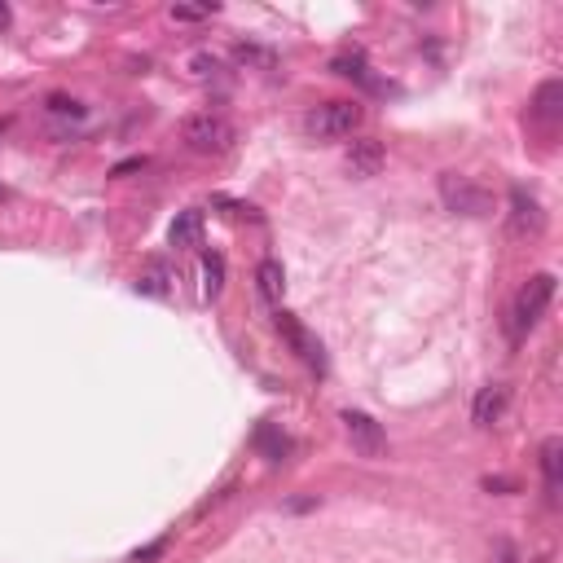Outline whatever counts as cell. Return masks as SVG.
<instances>
[{"label": "cell", "instance_id": "7a4b0ae2", "mask_svg": "<svg viewBox=\"0 0 563 563\" xmlns=\"http://www.w3.org/2000/svg\"><path fill=\"white\" fill-rule=\"evenodd\" d=\"M550 300H555V273H533V278L520 286L515 308H511V330L515 335H524V330H533L537 322H542Z\"/></svg>", "mask_w": 563, "mask_h": 563}, {"label": "cell", "instance_id": "ac0fdd59", "mask_svg": "<svg viewBox=\"0 0 563 563\" xmlns=\"http://www.w3.org/2000/svg\"><path fill=\"white\" fill-rule=\"evenodd\" d=\"M49 115H58V119H84V106L75 102V97L53 93V97H49Z\"/></svg>", "mask_w": 563, "mask_h": 563}, {"label": "cell", "instance_id": "ba28073f", "mask_svg": "<svg viewBox=\"0 0 563 563\" xmlns=\"http://www.w3.org/2000/svg\"><path fill=\"white\" fill-rule=\"evenodd\" d=\"M344 163H348V172H352V176H374V172L383 168V141H374V137H357V141L348 146Z\"/></svg>", "mask_w": 563, "mask_h": 563}, {"label": "cell", "instance_id": "4fadbf2b", "mask_svg": "<svg viewBox=\"0 0 563 563\" xmlns=\"http://www.w3.org/2000/svg\"><path fill=\"white\" fill-rule=\"evenodd\" d=\"M168 291H172V269L163 260H150L146 269H141V278H137V295H154V300H163Z\"/></svg>", "mask_w": 563, "mask_h": 563}, {"label": "cell", "instance_id": "7402d4cb", "mask_svg": "<svg viewBox=\"0 0 563 563\" xmlns=\"http://www.w3.org/2000/svg\"><path fill=\"white\" fill-rule=\"evenodd\" d=\"M0 27H9V5H0Z\"/></svg>", "mask_w": 563, "mask_h": 563}, {"label": "cell", "instance_id": "2e32d148", "mask_svg": "<svg viewBox=\"0 0 563 563\" xmlns=\"http://www.w3.org/2000/svg\"><path fill=\"white\" fill-rule=\"evenodd\" d=\"M256 445L264 449V454H269V462H282L286 458V449H291V440H286L278 427H269V423H260L256 427Z\"/></svg>", "mask_w": 563, "mask_h": 563}, {"label": "cell", "instance_id": "603a6c76", "mask_svg": "<svg viewBox=\"0 0 563 563\" xmlns=\"http://www.w3.org/2000/svg\"><path fill=\"white\" fill-rule=\"evenodd\" d=\"M5 198H9V185H0V203H5Z\"/></svg>", "mask_w": 563, "mask_h": 563}, {"label": "cell", "instance_id": "5b68a950", "mask_svg": "<svg viewBox=\"0 0 563 563\" xmlns=\"http://www.w3.org/2000/svg\"><path fill=\"white\" fill-rule=\"evenodd\" d=\"M273 322H278V335L295 348V357H300L304 366H313V370H322V366H326L322 344H317V339L308 335V326L300 322V317H295V313H282V308H278V317H273Z\"/></svg>", "mask_w": 563, "mask_h": 563}, {"label": "cell", "instance_id": "52a82bcc", "mask_svg": "<svg viewBox=\"0 0 563 563\" xmlns=\"http://www.w3.org/2000/svg\"><path fill=\"white\" fill-rule=\"evenodd\" d=\"M542 229H546L542 203H537L524 185H515V190H511V234L515 238H537Z\"/></svg>", "mask_w": 563, "mask_h": 563}, {"label": "cell", "instance_id": "44dd1931", "mask_svg": "<svg viewBox=\"0 0 563 563\" xmlns=\"http://www.w3.org/2000/svg\"><path fill=\"white\" fill-rule=\"evenodd\" d=\"M172 18H176V22H198V18H207V9H190V5H172Z\"/></svg>", "mask_w": 563, "mask_h": 563}, {"label": "cell", "instance_id": "8992f818", "mask_svg": "<svg viewBox=\"0 0 563 563\" xmlns=\"http://www.w3.org/2000/svg\"><path fill=\"white\" fill-rule=\"evenodd\" d=\"M344 432H348L352 449H357L361 458H379L383 449H388V436H383V427L374 423L370 414H361V410H344Z\"/></svg>", "mask_w": 563, "mask_h": 563}, {"label": "cell", "instance_id": "7c38bea8", "mask_svg": "<svg viewBox=\"0 0 563 563\" xmlns=\"http://www.w3.org/2000/svg\"><path fill=\"white\" fill-rule=\"evenodd\" d=\"M256 291H260V300L282 304L286 273H282V264H278V260H260V269H256Z\"/></svg>", "mask_w": 563, "mask_h": 563}, {"label": "cell", "instance_id": "277c9868", "mask_svg": "<svg viewBox=\"0 0 563 563\" xmlns=\"http://www.w3.org/2000/svg\"><path fill=\"white\" fill-rule=\"evenodd\" d=\"M440 203L458 216H493V194L471 181V176H458V172L440 176Z\"/></svg>", "mask_w": 563, "mask_h": 563}, {"label": "cell", "instance_id": "6da1fadb", "mask_svg": "<svg viewBox=\"0 0 563 563\" xmlns=\"http://www.w3.org/2000/svg\"><path fill=\"white\" fill-rule=\"evenodd\" d=\"M181 141L194 154H225L238 141V128L229 124L225 115H212V110H207V115H190V119H185V124H181Z\"/></svg>", "mask_w": 563, "mask_h": 563}, {"label": "cell", "instance_id": "e0dca14e", "mask_svg": "<svg viewBox=\"0 0 563 563\" xmlns=\"http://www.w3.org/2000/svg\"><path fill=\"white\" fill-rule=\"evenodd\" d=\"M330 71L344 75V80H361V84L370 80V75H366V58H361V53H339V58L330 62Z\"/></svg>", "mask_w": 563, "mask_h": 563}, {"label": "cell", "instance_id": "8fae6325", "mask_svg": "<svg viewBox=\"0 0 563 563\" xmlns=\"http://www.w3.org/2000/svg\"><path fill=\"white\" fill-rule=\"evenodd\" d=\"M168 242L176 251H198L203 247V212H181L168 229Z\"/></svg>", "mask_w": 563, "mask_h": 563}, {"label": "cell", "instance_id": "9a60e30c", "mask_svg": "<svg viewBox=\"0 0 563 563\" xmlns=\"http://www.w3.org/2000/svg\"><path fill=\"white\" fill-rule=\"evenodd\" d=\"M220 291H225V256L203 251V300H216Z\"/></svg>", "mask_w": 563, "mask_h": 563}, {"label": "cell", "instance_id": "d6986e66", "mask_svg": "<svg viewBox=\"0 0 563 563\" xmlns=\"http://www.w3.org/2000/svg\"><path fill=\"white\" fill-rule=\"evenodd\" d=\"M163 555H168V537H159V542H150V546L132 550L128 563H154V559H163Z\"/></svg>", "mask_w": 563, "mask_h": 563}, {"label": "cell", "instance_id": "9c48e42d", "mask_svg": "<svg viewBox=\"0 0 563 563\" xmlns=\"http://www.w3.org/2000/svg\"><path fill=\"white\" fill-rule=\"evenodd\" d=\"M528 115H533L537 124L555 128L559 119H563V84H559V80H546V84L533 93V106H528Z\"/></svg>", "mask_w": 563, "mask_h": 563}, {"label": "cell", "instance_id": "ffe728a7", "mask_svg": "<svg viewBox=\"0 0 563 563\" xmlns=\"http://www.w3.org/2000/svg\"><path fill=\"white\" fill-rule=\"evenodd\" d=\"M238 62H264V66H273V53L251 49V44H238Z\"/></svg>", "mask_w": 563, "mask_h": 563}, {"label": "cell", "instance_id": "5bb4252c", "mask_svg": "<svg viewBox=\"0 0 563 563\" xmlns=\"http://www.w3.org/2000/svg\"><path fill=\"white\" fill-rule=\"evenodd\" d=\"M542 476H546L550 498H555V493H559V476H563V440L559 436H550L542 445Z\"/></svg>", "mask_w": 563, "mask_h": 563}, {"label": "cell", "instance_id": "30bf717a", "mask_svg": "<svg viewBox=\"0 0 563 563\" xmlns=\"http://www.w3.org/2000/svg\"><path fill=\"white\" fill-rule=\"evenodd\" d=\"M506 401H511V392H506L502 383H489V388H480L476 405H471V423L493 427V423H498V418L506 414Z\"/></svg>", "mask_w": 563, "mask_h": 563}, {"label": "cell", "instance_id": "3957f363", "mask_svg": "<svg viewBox=\"0 0 563 563\" xmlns=\"http://www.w3.org/2000/svg\"><path fill=\"white\" fill-rule=\"evenodd\" d=\"M361 119H366L361 102H322L317 110H308L304 128L322 141H339V137H352L361 128Z\"/></svg>", "mask_w": 563, "mask_h": 563}]
</instances>
